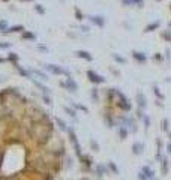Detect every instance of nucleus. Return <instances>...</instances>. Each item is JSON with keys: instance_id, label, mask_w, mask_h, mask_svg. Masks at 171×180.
<instances>
[{"instance_id": "obj_1", "label": "nucleus", "mask_w": 171, "mask_h": 180, "mask_svg": "<svg viewBox=\"0 0 171 180\" xmlns=\"http://www.w3.org/2000/svg\"><path fill=\"white\" fill-rule=\"evenodd\" d=\"M66 131H68V135H69V141L72 143V146H74V150H75V153H77V156L80 158V156L83 155V152H81V146H80V143H78V138H77V135H75L74 129L68 128Z\"/></svg>"}, {"instance_id": "obj_2", "label": "nucleus", "mask_w": 171, "mask_h": 180, "mask_svg": "<svg viewBox=\"0 0 171 180\" xmlns=\"http://www.w3.org/2000/svg\"><path fill=\"white\" fill-rule=\"evenodd\" d=\"M95 173H96V176H98V177H102V176H105V174H108L110 171H108L107 165L99 164V165H96V168H95Z\"/></svg>"}, {"instance_id": "obj_3", "label": "nucleus", "mask_w": 171, "mask_h": 180, "mask_svg": "<svg viewBox=\"0 0 171 180\" xmlns=\"http://www.w3.org/2000/svg\"><path fill=\"white\" fill-rule=\"evenodd\" d=\"M141 173L146 176V179H147V180H150V179H153V177H155V171L150 168V167H149V165H144V167L141 168Z\"/></svg>"}, {"instance_id": "obj_4", "label": "nucleus", "mask_w": 171, "mask_h": 180, "mask_svg": "<svg viewBox=\"0 0 171 180\" xmlns=\"http://www.w3.org/2000/svg\"><path fill=\"white\" fill-rule=\"evenodd\" d=\"M107 168H108V171H110V173H113L114 176H119V174H120L119 167H117V165H116L113 161H108V164H107Z\"/></svg>"}, {"instance_id": "obj_5", "label": "nucleus", "mask_w": 171, "mask_h": 180, "mask_svg": "<svg viewBox=\"0 0 171 180\" xmlns=\"http://www.w3.org/2000/svg\"><path fill=\"white\" fill-rule=\"evenodd\" d=\"M144 150V144L143 143H134L132 144V153L134 155H141Z\"/></svg>"}, {"instance_id": "obj_6", "label": "nucleus", "mask_w": 171, "mask_h": 180, "mask_svg": "<svg viewBox=\"0 0 171 180\" xmlns=\"http://www.w3.org/2000/svg\"><path fill=\"white\" fill-rule=\"evenodd\" d=\"M161 173H162V176H167V173H168V168H170V165H168V161L165 159V158H162L161 159Z\"/></svg>"}, {"instance_id": "obj_7", "label": "nucleus", "mask_w": 171, "mask_h": 180, "mask_svg": "<svg viewBox=\"0 0 171 180\" xmlns=\"http://www.w3.org/2000/svg\"><path fill=\"white\" fill-rule=\"evenodd\" d=\"M87 75H89V78H90L92 81H95V83H102V81H104V78H101L99 75H96L95 72L89 71V74H87Z\"/></svg>"}, {"instance_id": "obj_8", "label": "nucleus", "mask_w": 171, "mask_h": 180, "mask_svg": "<svg viewBox=\"0 0 171 180\" xmlns=\"http://www.w3.org/2000/svg\"><path fill=\"white\" fill-rule=\"evenodd\" d=\"M119 135H120V140H125V138L128 137V129H126L125 126H122L119 129Z\"/></svg>"}, {"instance_id": "obj_9", "label": "nucleus", "mask_w": 171, "mask_h": 180, "mask_svg": "<svg viewBox=\"0 0 171 180\" xmlns=\"http://www.w3.org/2000/svg\"><path fill=\"white\" fill-rule=\"evenodd\" d=\"M90 146H92V149H93V150H95V152H99V144L96 143V141H95V140H93V138H92V140H90Z\"/></svg>"}, {"instance_id": "obj_10", "label": "nucleus", "mask_w": 171, "mask_h": 180, "mask_svg": "<svg viewBox=\"0 0 171 180\" xmlns=\"http://www.w3.org/2000/svg\"><path fill=\"white\" fill-rule=\"evenodd\" d=\"M77 56H80V57H83V59H87V60H90L92 57L89 56V53H86V51H78L77 53Z\"/></svg>"}, {"instance_id": "obj_11", "label": "nucleus", "mask_w": 171, "mask_h": 180, "mask_svg": "<svg viewBox=\"0 0 171 180\" xmlns=\"http://www.w3.org/2000/svg\"><path fill=\"white\" fill-rule=\"evenodd\" d=\"M66 86H68V87H69L71 90H72V92L77 89V86H75V83H74L72 80H68V81H66Z\"/></svg>"}, {"instance_id": "obj_12", "label": "nucleus", "mask_w": 171, "mask_h": 180, "mask_svg": "<svg viewBox=\"0 0 171 180\" xmlns=\"http://www.w3.org/2000/svg\"><path fill=\"white\" fill-rule=\"evenodd\" d=\"M137 99H138V102H140V107H141V108L146 107V102H144V98H143V95H138Z\"/></svg>"}, {"instance_id": "obj_13", "label": "nucleus", "mask_w": 171, "mask_h": 180, "mask_svg": "<svg viewBox=\"0 0 171 180\" xmlns=\"http://www.w3.org/2000/svg\"><path fill=\"white\" fill-rule=\"evenodd\" d=\"M92 20H93V21H95L98 26H102V24H104V20H99V17H93Z\"/></svg>"}, {"instance_id": "obj_14", "label": "nucleus", "mask_w": 171, "mask_h": 180, "mask_svg": "<svg viewBox=\"0 0 171 180\" xmlns=\"http://www.w3.org/2000/svg\"><path fill=\"white\" fill-rule=\"evenodd\" d=\"M48 68H50L53 72H56V74H60V72H62V69H59L57 66H48Z\"/></svg>"}, {"instance_id": "obj_15", "label": "nucleus", "mask_w": 171, "mask_h": 180, "mask_svg": "<svg viewBox=\"0 0 171 180\" xmlns=\"http://www.w3.org/2000/svg\"><path fill=\"white\" fill-rule=\"evenodd\" d=\"M137 177H138V180H147V179H146V176H144L141 171H140V173L137 174Z\"/></svg>"}, {"instance_id": "obj_16", "label": "nucleus", "mask_w": 171, "mask_h": 180, "mask_svg": "<svg viewBox=\"0 0 171 180\" xmlns=\"http://www.w3.org/2000/svg\"><path fill=\"white\" fill-rule=\"evenodd\" d=\"M134 56H135V59H140V60H144V57L141 56V53H134Z\"/></svg>"}, {"instance_id": "obj_17", "label": "nucleus", "mask_w": 171, "mask_h": 180, "mask_svg": "<svg viewBox=\"0 0 171 180\" xmlns=\"http://www.w3.org/2000/svg\"><path fill=\"white\" fill-rule=\"evenodd\" d=\"M65 110H66V111H68V113H69V116H72V117H75V113H74V111H72L71 108H66V107H65Z\"/></svg>"}, {"instance_id": "obj_18", "label": "nucleus", "mask_w": 171, "mask_h": 180, "mask_svg": "<svg viewBox=\"0 0 171 180\" xmlns=\"http://www.w3.org/2000/svg\"><path fill=\"white\" fill-rule=\"evenodd\" d=\"M167 128H168V122H167V120H164V123H162V129H164V131H167Z\"/></svg>"}, {"instance_id": "obj_19", "label": "nucleus", "mask_w": 171, "mask_h": 180, "mask_svg": "<svg viewBox=\"0 0 171 180\" xmlns=\"http://www.w3.org/2000/svg\"><path fill=\"white\" fill-rule=\"evenodd\" d=\"M168 152L171 153V144H168Z\"/></svg>"}, {"instance_id": "obj_20", "label": "nucleus", "mask_w": 171, "mask_h": 180, "mask_svg": "<svg viewBox=\"0 0 171 180\" xmlns=\"http://www.w3.org/2000/svg\"><path fill=\"white\" fill-rule=\"evenodd\" d=\"M150 180H158V179H156V177H153V179H150Z\"/></svg>"}]
</instances>
